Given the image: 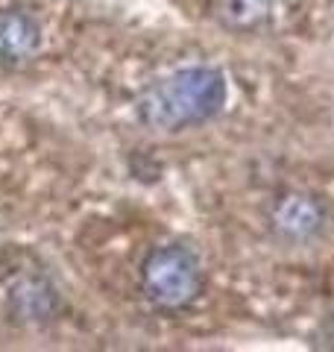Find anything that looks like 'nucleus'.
Instances as JSON below:
<instances>
[{"mask_svg":"<svg viewBox=\"0 0 334 352\" xmlns=\"http://www.w3.org/2000/svg\"><path fill=\"white\" fill-rule=\"evenodd\" d=\"M226 97V76L211 65H194L153 82L138 97L135 118L153 132H182L217 118Z\"/></svg>","mask_w":334,"mask_h":352,"instance_id":"1","label":"nucleus"},{"mask_svg":"<svg viewBox=\"0 0 334 352\" xmlns=\"http://www.w3.org/2000/svg\"><path fill=\"white\" fill-rule=\"evenodd\" d=\"M141 291L162 311H182L203 291V264L182 244L153 250L141 264Z\"/></svg>","mask_w":334,"mask_h":352,"instance_id":"2","label":"nucleus"},{"mask_svg":"<svg viewBox=\"0 0 334 352\" xmlns=\"http://www.w3.org/2000/svg\"><path fill=\"white\" fill-rule=\"evenodd\" d=\"M44 32L36 15L24 9H0V62L21 65L41 50Z\"/></svg>","mask_w":334,"mask_h":352,"instance_id":"3","label":"nucleus"},{"mask_svg":"<svg viewBox=\"0 0 334 352\" xmlns=\"http://www.w3.org/2000/svg\"><path fill=\"white\" fill-rule=\"evenodd\" d=\"M273 229L287 241H308L322 229V206L311 194H285L273 206Z\"/></svg>","mask_w":334,"mask_h":352,"instance_id":"4","label":"nucleus"},{"mask_svg":"<svg viewBox=\"0 0 334 352\" xmlns=\"http://www.w3.org/2000/svg\"><path fill=\"white\" fill-rule=\"evenodd\" d=\"M9 302H12V311L18 314V320H30V323L47 320L56 308V294L41 279H24L12 288Z\"/></svg>","mask_w":334,"mask_h":352,"instance_id":"5","label":"nucleus"},{"mask_svg":"<svg viewBox=\"0 0 334 352\" xmlns=\"http://www.w3.org/2000/svg\"><path fill=\"white\" fill-rule=\"evenodd\" d=\"M273 3L276 0H220L217 18L229 30H249V27H258L270 15Z\"/></svg>","mask_w":334,"mask_h":352,"instance_id":"6","label":"nucleus"}]
</instances>
